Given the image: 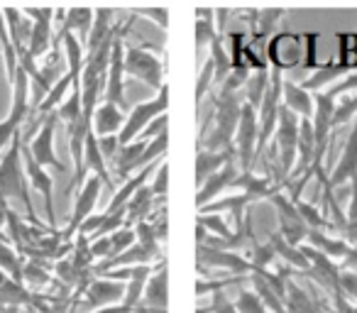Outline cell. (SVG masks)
Returning <instances> with one entry per match:
<instances>
[{
	"label": "cell",
	"instance_id": "cell-55",
	"mask_svg": "<svg viewBox=\"0 0 357 313\" xmlns=\"http://www.w3.org/2000/svg\"><path fill=\"white\" fill-rule=\"evenodd\" d=\"M8 282H10V277H8V274L0 269V287H3V284H8Z\"/></svg>",
	"mask_w": 357,
	"mask_h": 313
},
{
	"label": "cell",
	"instance_id": "cell-27",
	"mask_svg": "<svg viewBox=\"0 0 357 313\" xmlns=\"http://www.w3.org/2000/svg\"><path fill=\"white\" fill-rule=\"evenodd\" d=\"M282 105L289 108L298 118H311L313 115V93L301 89V84L294 81H284L282 86Z\"/></svg>",
	"mask_w": 357,
	"mask_h": 313
},
{
	"label": "cell",
	"instance_id": "cell-39",
	"mask_svg": "<svg viewBox=\"0 0 357 313\" xmlns=\"http://www.w3.org/2000/svg\"><path fill=\"white\" fill-rule=\"evenodd\" d=\"M22 264H25V257L17 252V247L8 245L6 240H0V269H3L13 282H20L22 279Z\"/></svg>",
	"mask_w": 357,
	"mask_h": 313
},
{
	"label": "cell",
	"instance_id": "cell-3",
	"mask_svg": "<svg viewBox=\"0 0 357 313\" xmlns=\"http://www.w3.org/2000/svg\"><path fill=\"white\" fill-rule=\"evenodd\" d=\"M298 115H294L289 108H279V123L274 132L272 144L277 147V167L282 181H287L296 169V154H298Z\"/></svg>",
	"mask_w": 357,
	"mask_h": 313
},
{
	"label": "cell",
	"instance_id": "cell-19",
	"mask_svg": "<svg viewBox=\"0 0 357 313\" xmlns=\"http://www.w3.org/2000/svg\"><path fill=\"white\" fill-rule=\"evenodd\" d=\"M157 167H159V162H154V165H149V167H144V169H139L137 174H132L130 179H125L123 184L118 186V189L113 191V199H110V204H108V208L103 211V213H115V211H125V206L130 204V199H132L135 194H137L142 186H147V181H149V176L157 171Z\"/></svg>",
	"mask_w": 357,
	"mask_h": 313
},
{
	"label": "cell",
	"instance_id": "cell-35",
	"mask_svg": "<svg viewBox=\"0 0 357 313\" xmlns=\"http://www.w3.org/2000/svg\"><path fill=\"white\" fill-rule=\"evenodd\" d=\"M196 15V49L211 47V42L218 35V25H215V10L211 8H201L194 13Z\"/></svg>",
	"mask_w": 357,
	"mask_h": 313
},
{
	"label": "cell",
	"instance_id": "cell-22",
	"mask_svg": "<svg viewBox=\"0 0 357 313\" xmlns=\"http://www.w3.org/2000/svg\"><path fill=\"white\" fill-rule=\"evenodd\" d=\"M157 204H159V199L152 194L149 184L142 186V189H139L137 194L130 199V204L125 206V228H132V225L149 220V215L157 211ZM162 204H164V201H162Z\"/></svg>",
	"mask_w": 357,
	"mask_h": 313
},
{
	"label": "cell",
	"instance_id": "cell-34",
	"mask_svg": "<svg viewBox=\"0 0 357 313\" xmlns=\"http://www.w3.org/2000/svg\"><path fill=\"white\" fill-rule=\"evenodd\" d=\"M154 264H144V267H139V272L135 274L132 279H130L128 284H125V296H123V306L128 308V311H137V306L142 303V293H144V284H147L149 274L154 272Z\"/></svg>",
	"mask_w": 357,
	"mask_h": 313
},
{
	"label": "cell",
	"instance_id": "cell-45",
	"mask_svg": "<svg viewBox=\"0 0 357 313\" xmlns=\"http://www.w3.org/2000/svg\"><path fill=\"white\" fill-rule=\"evenodd\" d=\"M149 189H152V194L157 196L159 201L167 199V194H169V165L167 162H162V165L157 167V171L152 174V184H149Z\"/></svg>",
	"mask_w": 357,
	"mask_h": 313
},
{
	"label": "cell",
	"instance_id": "cell-40",
	"mask_svg": "<svg viewBox=\"0 0 357 313\" xmlns=\"http://www.w3.org/2000/svg\"><path fill=\"white\" fill-rule=\"evenodd\" d=\"M303 35V69L316 71L323 64L318 59V40H321V32H301Z\"/></svg>",
	"mask_w": 357,
	"mask_h": 313
},
{
	"label": "cell",
	"instance_id": "cell-24",
	"mask_svg": "<svg viewBox=\"0 0 357 313\" xmlns=\"http://www.w3.org/2000/svg\"><path fill=\"white\" fill-rule=\"evenodd\" d=\"M93 17H96L93 8H69V10L64 13V20L56 27V32H69V35L79 37L86 45L91 30H93Z\"/></svg>",
	"mask_w": 357,
	"mask_h": 313
},
{
	"label": "cell",
	"instance_id": "cell-26",
	"mask_svg": "<svg viewBox=\"0 0 357 313\" xmlns=\"http://www.w3.org/2000/svg\"><path fill=\"white\" fill-rule=\"evenodd\" d=\"M233 189H240L243 194L252 196L255 201H269V196L279 191V181L269 179V176H257L252 171H240Z\"/></svg>",
	"mask_w": 357,
	"mask_h": 313
},
{
	"label": "cell",
	"instance_id": "cell-14",
	"mask_svg": "<svg viewBox=\"0 0 357 313\" xmlns=\"http://www.w3.org/2000/svg\"><path fill=\"white\" fill-rule=\"evenodd\" d=\"M84 306L91 311H98V308H110V306H120L125 296V284L123 282H113V279H91L89 287L84 289Z\"/></svg>",
	"mask_w": 357,
	"mask_h": 313
},
{
	"label": "cell",
	"instance_id": "cell-41",
	"mask_svg": "<svg viewBox=\"0 0 357 313\" xmlns=\"http://www.w3.org/2000/svg\"><path fill=\"white\" fill-rule=\"evenodd\" d=\"M215 86V66L213 61H211V56L206 59L204 69H201L199 74V84H196V91H194V98H196V105L204 103V98L211 93V89Z\"/></svg>",
	"mask_w": 357,
	"mask_h": 313
},
{
	"label": "cell",
	"instance_id": "cell-48",
	"mask_svg": "<svg viewBox=\"0 0 357 313\" xmlns=\"http://www.w3.org/2000/svg\"><path fill=\"white\" fill-rule=\"evenodd\" d=\"M169 132V115H159V118H154L152 123L147 125V130H144L142 135H139V139H144V142H152V139H157L159 135Z\"/></svg>",
	"mask_w": 357,
	"mask_h": 313
},
{
	"label": "cell",
	"instance_id": "cell-28",
	"mask_svg": "<svg viewBox=\"0 0 357 313\" xmlns=\"http://www.w3.org/2000/svg\"><path fill=\"white\" fill-rule=\"evenodd\" d=\"M233 160H235L233 152H208V149H196V189H199L208 176H213L215 171H220L228 162H233Z\"/></svg>",
	"mask_w": 357,
	"mask_h": 313
},
{
	"label": "cell",
	"instance_id": "cell-38",
	"mask_svg": "<svg viewBox=\"0 0 357 313\" xmlns=\"http://www.w3.org/2000/svg\"><path fill=\"white\" fill-rule=\"evenodd\" d=\"M22 284H25L27 289H30L32 293L37 291V289H45L52 284V274L50 269L45 267V264L40 262V259H27L25 257V264H22Z\"/></svg>",
	"mask_w": 357,
	"mask_h": 313
},
{
	"label": "cell",
	"instance_id": "cell-16",
	"mask_svg": "<svg viewBox=\"0 0 357 313\" xmlns=\"http://www.w3.org/2000/svg\"><path fill=\"white\" fill-rule=\"evenodd\" d=\"M238 174H240L238 162L233 160V162H228L220 171H215L213 176H208V179L196 189V208H204V206L213 204V201H218V196L223 194L225 189H233Z\"/></svg>",
	"mask_w": 357,
	"mask_h": 313
},
{
	"label": "cell",
	"instance_id": "cell-50",
	"mask_svg": "<svg viewBox=\"0 0 357 313\" xmlns=\"http://www.w3.org/2000/svg\"><path fill=\"white\" fill-rule=\"evenodd\" d=\"M331 301H333V313H357V303L347 301L342 293H333Z\"/></svg>",
	"mask_w": 357,
	"mask_h": 313
},
{
	"label": "cell",
	"instance_id": "cell-52",
	"mask_svg": "<svg viewBox=\"0 0 357 313\" xmlns=\"http://www.w3.org/2000/svg\"><path fill=\"white\" fill-rule=\"evenodd\" d=\"M340 269L342 272H357V247L355 245H350L347 254L340 259Z\"/></svg>",
	"mask_w": 357,
	"mask_h": 313
},
{
	"label": "cell",
	"instance_id": "cell-30",
	"mask_svg": "<svg viewBox=\"0 0 357 313\" xmlns=\"http://www.w3.org/2000/svg\"><path fill=\"white\" fill-rule=\"evenodd\" d=\"M303 245H311L313 250H318V252H323L326 257L331 259H342L347 254V250H350V245L345 243L342 238H337V235H331L326 233V230H311L306 238V243Z\"/></svg>",
	"mask_w": 357,
	"mask_h": 313
},
{
	"label": "cell",
	"instance_id": "cell-2",
	"mask_svg": "<svg viewBox=\"0 0 357 313\" xmlns=\"http://www.w3.org/2000/svg\"><path fill=\"white\" fill-rule=\"evenodd\" d=\"M125 76L144 81L157 93L167 86V81H164V61L159 59L154 47L149 45H125Z\"/></svg>",
	"mask_w": 357,
	"mask_h": 313
},
{
	"label": "cell",
	"instance_id": "cell-12",
	"mask_svg": "<svg viewBox=\"0 0 357 313\" xmlns=\"http://www.w3.org/2000/svg\"><path fill=\"white\" fill-rule=\"evenodd\" d=\"M27 17H32V35L27 42V52L40 61L52 49L54 42V8H22Z\"/></svg>",
	"mask_w": 357,
	"mask_h": 313
},
{
	"label": "cell",
	"instance_id": "cell-6",
	"mask_svg": "<svg viewBox=\"0 0 357 313\" xmlns=\"http://www.w3.org/2000/svg\"><path fill=\"white\" fill-rule=\"evenodd\" d=\"M257 139H259L257 110L250 108L248 103H243L238 130H235V160H238V165H240V171H252Z\"/></svg>",
	"mask_w": 357,
	"mask_h": 313
},
{
	"label": "cell",
	"instance_id": "cell-33",
	"mask_svg": "<svg viewBox=\"0 0 357 313\" xmlns=\"http://www.w3.org/2000/svg\"><path fill=\"white\" fill-rule=\"evenodd\" d=\"M248 279L252 282L255 293H257L259 301L264 303V308H267L269 313H287V301H284V296L267 282V279H262L257 272H252Z\"/></svg>",
	"mask_w": 357,
	"mask_h": 313
},
{
	"label": "cell",
	"instance_id": "cell-54",
	"mask_svg": "<svg viewBox=\"0 0 357 313\" xmlns=\"http://www.w3.org/2000/svg\"><path fill=\"white\" fill-rule=\"evenodd\" d=\"M8 211H10V206L0 199V233H3V228H6V223H8Z\"/></svg>",
	"mask_w": 357,
	"mask_h": 313
},
{
	"label": "cell",
	"instance_id": "cell-17",
	"mask_svg": "<svg viewBox=\"0 0 357 313\" xmlns=\"http://www.w3.org/2000/svg\"><path fill=\"white\" fill-rule=\"evenodd\" d=\"M355 176H357V120H355V128L347 135L345 144H342L340 160H337V165L333 167V171L328 174V184H331L333 189H337V186H342L345 181H352Z\"/></svg>",
	"mask_w": 357,
	"mask_h": 313
},
{
	"label": "cell",
	"instance_id": "cell-43",
	"mask_svg": "<svg viewBox=\"0 0 357 313\" xmlns=\"http://www.w3.org/2000/svg\"><path fill=\"white\" fill-rule=\"evenodd\" d=\"M196 313H238V306H235L233 298H228L225 289H218V291L211 293V306L199 308Z\"/></svg>",
	"mask_w": 357,
	"mask_h": 313
},
{
	"label": "cell",
	"instance_id": "cell-23",
	"mask_svg": "<svg viewBox=\"0 0 357 313\" xmlns=\"http://www.w3.org/2000/svg\"><path fill=\"white\" fill-rule=\"evenodd\" d=\"M257 204V201L252 199V196L248 194H240V196H225V199H218L213 201V204L204 206V208H199V213H215V215H233V220L238 223V230L245 225V211H248V206Z\"/></svg>",
	"mask_w": 357,
	"mask_h": 313
},
{
	"label": "cell",
	"instance_id": "cell-37",
	"mask_svg": "<svg viewBox=\"0 0 357 313\" xmlns=\"http://www.w3.org/2000/svg\"><path fill=\"white\" fill-rule=\"evenodd\" d=\"M0 54H3V64H6L8 84H13V79H15V74H17V49L10 40V32H8L3 10H0Z\"/></svg>",
	"mask_w": 357,
	"mask_h": 313
},
{
	"label": "cell",
	"instance_id": "cell-13",
	"mask_svg": "<svg viewBox=\"0 0 357 313\" xmlns=\"http://www.w3.org/2000/svg\"><path fill=\"white\" fill-rule=\"evenodd\" d=\"M100 191H103V181L98 176H89L86 184L76 191V201H74V211H71V218L66 223V228L61 230V238L69 240L71 235H76L79 225L84 223L89 215H93L96 206H98V199H100Z\"/></svg>",
	"mask_w": 357,
	"mask_h": 313
},
{
	"label": "cell",
	"instance_id": "cell-21",
	"mask_svg": "<svg viewBox=\"0 0 357 313\" xmlns=\"http://www.w3.org/2000/svg\"><path fill=\"white\" fill-rule=\"evenodd\" d=\"M84 167H86V171H93V174L98 176L100 181H103V186H108V189H113V191H115V179H113V174H110L108 162H105L103 152H100L98 137L93 135V130H91V132L86 135V144H84Z\"/></svg>",
	"mask_w": 357,
	"mask_h": 313
},
{
	"label": "cell",
	"instance_id": "cell-44",
	"mask_svg": "<svg viewBox=\"0 0 357 313\" xmlns=\"http://www.w3.org/2000/svg\"><path fill=\"white\" fill-rule=\"evenodd\" d=\"M235 306H238V313H269L264 308V303L259 301V296L250 289H243L235 298Z\"/></svg>",
	"mask_w": 357,
	"mask_h": 313
},
{
	"label": "cell",
	"instance_id": "cell-42",
	"mask_svg": "<svg viewBox=\"0 0 357 313\" xmlns=\"http://www.w3.org/2000/svg\"><path fill=\"white\" fill-rule=\"evenodd\" d=\"M352 118H357V93H352L350 98H342L340 103H335V113H333V130L342 128V125L350 123Z\"/></svg>",
	"mask_w": 357,
	"mask_h": 313
},
{
	"label": "cell",
	"instance_id": "cell-11",
	"mask_svg": "<svg viewBox=\"0 0 357 313\" xmlns=\"http://www.w3.org/2000/svg\"><path fill=\"white\" fill-rule=\"evenodd\" d=\"M269 204H272L274 211H277L279 233H282L284 238H287L291 245L301 247V245L306 243V238H308V233H311V228H308V225L301 220V215H298V211H296V206H294V201H289L287 194L277 191V194L269 196Z\"/></svg>",
	"mask_w": 357,
	"mask_h": 313
},
{
	"label": "cell",
	"instance_id": "cell-51",
	"mask_svg": "<svg viewBox=\"0 0 357 313\" xmlns=\"http://www.w3.org/2000/svg\"><path fill=\"white\" fill-rule=\"evenodd\" d=\"M347 223L357 225V176L350 181V206H347Z\"/></svg>",
	"mask_w": 357,
	"mask_h": 313
},
{
	"label": "cell",
	"instance_id": "cell-1",
	"mask_svg": "<svg viewBox=\"0 0 357 313\" xmlns=\"http://www.w3.org/2000/svg\"><path fill=\"white\" fill-rule=\"evenodd\" d=\"M0 199L8 206H17L25 211L27 223L40 225L42 220L37 218L35 204L30 196V181L25 174V162H22V137L17 135L10 142V147L0 157Z\"/></svg>",
	"mask_w": 357,
	"mask_h": 313
},
{
	"label": "cell",
	"instance_id": "cell-25",
	"mask_svg": "<svg viewBox=\"0 0 357 313\" xmlns=\"http://www.w3.org/2000/svg\"><path fill=\"white\" fill-rule=\"evenodd\" d=\"M115 15H118V13H115L113 8H98V10H96L93 30H91L89 42H86V54L98 49L103 42H108L110 37L115 35V30H118V25H120V22H115Z\"/></svg>",
	"mask_w": 357,
	"mask_h": 313
},
{
	"label": "cell",
	"instance_id": "cell-5",
	"mask_svg": "<svg viewBox=\"0 0 357 313\" xmlns=\"http://www.w3.org/2000/svg\"><path fill=\"white\" fill-rule=\"evenodd\" d=\"M132 20H128L118 30L113 42V54H110L108 76H105V91H103V103L118 105L120 110L125 108V35H128Z\"/></svg>",
	"mask_w": 357,
	"mask_h": 313
},
{
	"label": "cell",
	"instance_id": "cell-15",
	"mask_svg": "<svg viewBox=\"0 0 357 313\" xmlns=\"http://www.w3.org/2000/svg\"><path fill=\"white\" fill-rule=\"evenodd\" d=\"M169 308V272L167 262L157 267L149 274L147 284H144L142 303L137 306V313H167Z\"/></svg>",
	"mask_w": 357,
	"mask_h": 313
},
{
	"label": "cell",
	"instance_id": "cell-18",
	"mask_svg": "<svg viewBox=\"0 0 357 313\" xmlns=\"http://www.w3.org/2000/svg\"><path fill=\"white\" fill-rule=\"evenodd\" d=\"M347 74H352V71L347 69V66L342 64L337 56H333V59L323 61L316 71H311V76H308V79L301 81V89H306L308 93H321V91H328L333 84H337L340 79H345Z\"/></svg>",
	"mask_w": 357,
	"mask_h": 313
},
{
	"label": "cell",
	"instance_id": "cell-29",
	"mask_svg": "<svg viewBox=\"0 0 357 313\" xmlns=\"http://www.w3.org/2000/svg\"><path fill=\"white\" fill-rule=\"evenodd\" d=\"M269 245H272L274 254H277L279 259H284L291 269H296V272H301V274H306L308 269H311V264H308L306 254L301 252V247H296V245L289 243L279 230L269 235Z\"/></svg>",
	"mask_w": 357,
	"mask_h": 313
},
{
	"label": "cell",
	"instance_id": "cell-53",
	"mask_svg": "<svg viewBox=\"0 0 357 313\" xmlns=\"http://www.w3.org/2000/svg\"><path fill=\"white\" fill-rule=\"evenodd\" d=\"M340 238L345 240L347 245H355V247H357V225H347L345 233H342Z\"/></svg>",
	"mask_w": 357,
	"mask_h": 313
},
{
	"label": "cell",
	"instance_id": "cell-36",
	"mask_svg": "<svg viewBox=\"0 0 357 313\" xmlns=\"http://www.w3.org/2000/svg\"><path fill=\"white\" fill-rule=\"evenodd\" d=\"M243 91H245V103H248L250 108L259 110V105H262L264 96H267V91H269V69L252 71Z\"/></svg>",
	"mask_w": 357,
	"mask_h": 313
},
{
	"label": "cell",
	"instance_id": "cell-9",
	"mask_svg": "<svg viewBox=\"0 0 357 313\" xmlns=\"http://www.w3.org/2000/svg\"><path fill=\"white\" fill-rule=\"evenodd\" d=\"M54 135H56V115H50V118L42 123V128L32 135V139H22L25 149L30 152V157L37 162L40 167H52L56 171H66V165L59 162L54 149Z\"/></svg>",
	"mask_w": 357,
	"mask_h": 313
},
{
	"label": "cell",
	"instance_id": "cell-32",
	"mask_svg": "<svg viewBox=\"0 0 357 313\" xmlns=\"http://www.w3.org/2000/svg\"><path fill=\"white\" fill-rule=\"evenodd\" d=\"M287 313H328L318 298L287 279Z\"/></svg>",
	"mask_w": 357,
	"mask_h": 313
},
{
	"label": "cell",
	"instance_id": "cell-47",
	"mask_svg": "<svg viewBox=\"0 0 357 313\" xmlns=\"http://www.w3.org/2000/svg\"><path fill=\"white\" fill-rule=\"evenodd\" d=\"M132 15L149 17L154 25H159L162 30H169V10L167 8H135Z\"/></svg>",
	"mask_w": 357,
	"mask_h": 313
},
{
	"label": "cell",
	"instance_id": "cell-10",
	"mask_svg": "<svg viewBox=\"0 0 357 313\" xmlns=\"http://www.w3.org/2000/svg\"><path fill=\"white\" fill-rule=\"evenodd\" d=\"M22 162H25V174L27 181H30V189H35L37 194H42V201H45V215L50 220L52 230H61L59 228V218H56V208H54V179L50 176V171L45 167H40L35 160L30 157V152L22 144Z\"/></svg>",
	"mask_w": 357,
	"mask_h": 313
},
{
	"label": "cell",
	"instance_id": "cell-7",
	"mask_svg": "<svg viewBox=\"0 0 357 313\" xmlns=\"http://www.w3.org/2000/svg\"><path fill=\"white\" fill-rule=\"evenodd\" d=\"M267 61L269 69L287 71L303 66V35L296 32H277L267 42Z\"/></svg>",
	"mask_w": 357,
	"mask_h": 313
},
{
	"label": "cell",
	"instance_id": "cell-31",
	"mask_svg": "<svg viewBox=\"0 0 357 313\" xmlns=\"http://www.w3.org/2000/svg\"><path fill=\"white\" fill-rule=\"evenodd\" d=\"M248 15L252 20H248L252 25V35H259V37H274L277 35V27L282 22V17L287 15L284 8H264V10H248Z\"/></svg>",
	"mask_w": 357,
	"mask_h": 313
},
{
	"label": "cell",
	"instance_id": "cell-8",
	"mask_svg": "<svg viewBox=\"0 0 357 313\" xmlns=\"http://www.w3.org/2000/svg\"><path fill=\"white\" fill-rule=\"evenodd\" d=\"M196 267L199 269H225L235 277H250L255 272L252 262L243 252H230V250H215L208 245H196Z\"/></svg>",
	"mask_w": 357,
	"mask_h": 313
},
{
	"label": "cell",
	"instance_id": "cell-20",
	"mask_svg": "<svg viewBox=\"0 0 357 313\" xmlns=\"http://www.w3.org/2000/svg\"><path fill=\"white\" fill-rule=\"evenodd\" d=\"M125 118L128 115L118 108V105L110 103H98V108L93 110V118H91V130H93L96 137H113L123 130Z\"/></svg>",
	"mask_w": 357,
	"mask_h": 313
},
{
	"label": "cell",
	"instance_id": "cell-4",
	"mask_svg": "<svg viewBox=\"0 0 357 313\" xmlns=\"http://www.w3.org/2000/svg\"><path fill=\"white\" fill-rule=\"evenodd\" d=\"M167 108H169V86H164V89L159 91L157 98L142 100V103L135 105V108L130 110L128 118H125L123 130L118 132L120 147H123V144L135 142V139H139V135L147 130V125L152 123L154 118H159V115L167 113Z\"/></svg>",
	"mask_w": 357,
	"mask_h": 313
},
{
	"label": "cell",
	"instance_id": "cell-49",
	"mask_svg": "<svg viewBox=\"0 0 357 313\" xmlns=\"http://www.w3.org/2000/svg\"><path fill=\"white\" fill-rule=\"evenodd\" d=\"M337 54H357V32H337Z\"/></svg>",
	"mask_w": 357,
	"mask_h": 313
},
{
	"label": "cell",
	"instance_id": "cell-46",
	"mask_svg": "<svg viewBox=\"0 0 357 313\" xmlns=\"http://www.w3.org/2000/svg\"><path fill=\"white\" fill-rule=\"evenodd\" d=\"M337 293L347 298V301L357 303V272H342L337 277Z\"/></svg>",
	"mask_w": 357,
	"mask_h": 313
}]
</instances>
